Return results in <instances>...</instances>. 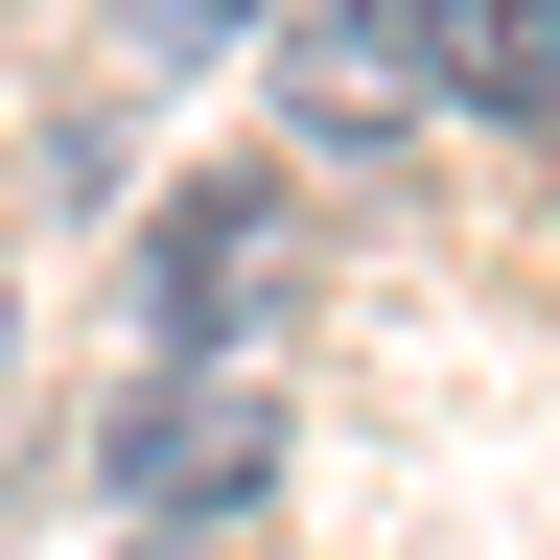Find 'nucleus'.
I'll list each match as a JSON object with an SVG mask.
<instances>
[{
  "label": "nucleus",
  "instance_id": "1",
  "mask_svg": "<svg viewBox=\"0 0 560 560\" xmlns=\"http://www.w3.org/2000/svg\"><path fill=\"white\" fill-rule=\"evenodd\" d=\"M117 490H140L164 537L257 514V490H280V374H257V350H164V374L117 397Z\"/></svg>",
  "mask_w": 560,
  "mask_h": 560
},
{
  "label": "nucleus",
  "instance_id": "2",
  "mask_svg": "<svg viewBox=\"0 0 560 560\" xmlns=\"http://www.w3.org/2000/svg\"><path fill=\"white\" fill-rule=\"evenodd\" d=\"M140 280H164V350H257V327H280V280H304V234H280V164H234V187H187Z\"/></svg>",
  "mask_w": 560,
  "mask_h": 560
},
{
  "label": "nucleus",
  "instance_id": "3",
  "mask_svg": "<svg viewBox=\"0 0 560 560\" xmlns=\"http://www.w3.org/2000/svg\"><path fill=\"white\" fill-rule=\"evenodd\" d=\"M280 117H304L327 164H397L444 94H420V47H397V24H280Z\"/></svg>",
  "mask_w": 560,
  "mask_h": 560
},
{
  "label": "nucleus",
  "instance_id": "4",
  "mask_svg": "<svg viewBox=\"0 0 560 560\" xmlns=\"http://www.w3.org/2000/svg\"><path fill=\"white\" fill-rule=\"evenodd\" d=\"M397 47H420V94H467V117H537V70H560V0H397Z\"/></svg>",
  "mask_w": 560,
  "mask_h": 560
},
{
  "label": "nucleus",
  "instance_id": "5",
  "mask_svg": "<svg viewBox=\"0 0 560 560\" xmlns=\"http://www.w3.org/2000/svg\"><path fill=\"white\" fill-rule=\"evenodd\" d=\"M257 24V0H140V47H234Z\"/></svg>",
  "mask_w": 560,
  "mask_h": 560
},
{
  "label": "nucleus",
  "instance_id": "6",
  "mask_svg": "<svg viewBox=\"0 0 560 560\" xmlns=\"http://www.w3.org/2000/svg\"><path fill=\"white\" fill-rule=\"evenodd\" d=\"M140 560H210V537H140Z\"/></svg>",
  "mask_w": 560,
  "mask_h": 560
},
{
  "label": "nucleus",
  "instance_id": "7",
  "mask_svg": "<svg viewBox=\"0 0 560 560\" xmlns=\"http://www.w3.org/2000/svg\"><path fill=\"white\" fill-rule=\"evenodd\" d=\"M537 140H560V70H537Z\"/></svg>",
  "mask_w": 560,
  "mask_h": 560
},
{
  "label": "nucleus",
  "instance_id": "8",
  "mask_svg": "<svg viewBox=\"0 0 560 560\" xmlns=\"http://www.w3.org/2000/svg\"><path fill=\"white\" fill-rule=\"evenodd\" d=\"M0 350H24V327H0Z\"/></svg>",
  "mask_w": 560,
  "mask_h": 560
}]
</instances>
